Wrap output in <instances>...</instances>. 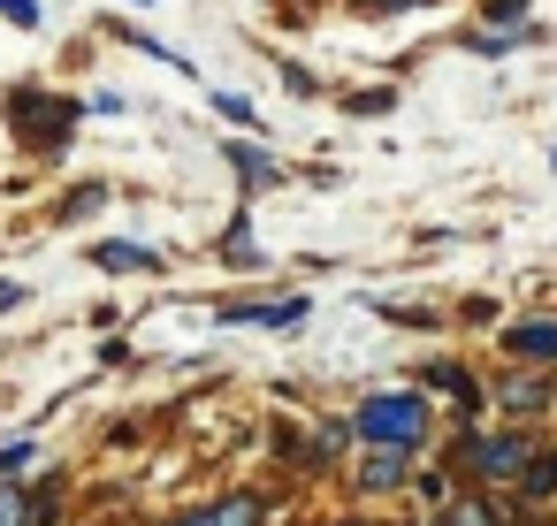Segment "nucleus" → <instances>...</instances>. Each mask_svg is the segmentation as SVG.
Instances as JSON below:
<instances>
[{
	"mask_svg": "<svg viewBox=\"0 0 557 526\" xmlns=\"http://www.w3.org/2000/svg\"><path fill=\"white\" fill-rule=\"evenodd\" d=\"M435 389H450V397H458V404H473V397H481V389H473V374H466V366H443V374H435Z\"/></svg>",
	"mask_w": 557,
	"mask_h": 526,
	"instance_id": "9",
	"label": "nucleus"
},
{
	"mask_svg": "<svg viewBox=\"0 0 557 526\" xmlns=\"http://www.w3.org/2000/svg\"><path fill=\"white\" fill-rule=\"evenodd\" d=\"M32 450H39V442H16L9 458H0V473H9V480H16V473H32Z\"/></svg>",
	"mask_w": 557,
	"mask_h": 526,
	"instance_id": "13",
	"label": "nucleus"
},
{
	"mask_svg": "<svg viewBox=\"0 0 557 526\" xmlns=\"http://www.w3.org/2000/svg\"><path fill=\"white\" fill-rule=\"evenodd\" d=\"M450 526H488V511H481V503H458V511H450Z\"/></svg>",
	"mask_w": 557,
	"mask_h": 526,
	"instance_id": "15",
	"label": "nucleus"
},
{
	"mask_svg": "<svg viewBox=\"0 0 557 526\" xmlns=\"http://www.w3.org/2000/svg\"><path fill=\"white\" fill-rule=\"evenodd\" d=\"M9 115H16V130H32L39 146H54V138H62V123H70V108H62V100H32V92H16V108H9Z\"/></svg>",
	"mask_w": 557,
	"mask_h": 526,
	"instance_id": "2",
	"label": "nucleus"
},
{
	"mask_svg": "<svg viewBox=\"0 0 557 526\" xmlns=\"http://www.w3.org/2000/svg\"><path fill=\"white\" fill-rule=\"evenodd\" d=\"M519 480H527V496H549V488H557V458H534Z\"/></svg>",
	"mask_w": 557,
	"mask_h": 526,
	"instance_id": "10",
	"label": "nucleus"
},
{
	"mask_svg": "<svg viewBox=\"0 0 557 526\" xmlns=\"http://www.w3.org/2000/svg\"><path fill=\"white\" fill-rule=\"evenodd\" d=\"M0 16H9L16 32H32V24H39V0H0Z\"/></svg>",
	"mask_w": 557,
	"mask_h": 526,
	"instance_id": "11",
	"label": "nucleus"
},
{
	"mask_svg": "<svg viewBox=\"0 0 557 526\" xmlns=\"http://www.w3.org/2000/svg\"><path fill=\"white\" fill-rule=\"evenodd\" d=\"M504 404H511V412H542V404H549V381H511Z\"/></svg>",
	"mask_w": 557,
	"mask_h": 526,
	"instance_id": "7",
	"label": "nucleus"
},
{
	"mask_svg": "<svg viewBox=\"0 0 557 526\" xmlns=\"http://www.w3.org/2000/svg\"><path fill=\"white\" fill-rule=\"evenodd\" d=\"M214 108H222L230 123H252V100H237V92H214Z\"/></svg>",
	"mask_w": 557,
	"mask_h": 526,
	"instance_id": "14",
	"label": "nucleus"
},
{
	"mask_svg": "<svg viewBox=\"0 0 557 526\" xmlns=\"http://www.w3.org/2000/svg\"><path fill=\"white\" fill-rule=\"evenodd\" d=\"M260 518V503L252 496H230V503H214V526H252Z\"/></svg>",
	"mask_w": 557,
	"mask_h": 526,
	"instance_id": "8",
	"label": "nucleus"
},
{
	"mask_svg": "<svg viewBox=\"0 0 557 526\" xmlns=\"http://www.w3.org/2000/svg\"><path fill=\"white\" fill-rule=\"evenodd\" d=\"M359 480H367V488H397V480H405V450H374V458L359 465Z\"/></svg>",
	"mask_w": 557,
	"mask_h": 526,
	"instance_id": "5",
	"label": "nucleus"
},
{
	"mask_svg": "<svg viewBox=\"0 0 557 526\" xmlns=\"http://www.w3.org/2000/svg\"><path fill=\"white\" fill-rule=\"evenodd\" d=\"M92 260H100V267H115V275H138V267H153V252H146V245H100Z\"/></svg>",
	"mask_w": 557,
	"mask_h": 526,
	"instance_id": "6",
	"label": "nucleus"
},
{
	"mask_svg": "<svg viewBox=\"0 0 557 526\" xmlns=\"http://www.w3.org/2000/svg\"><path fill=\"white\" fill-rule=\"evenodd\" d=\"M389 9H405V0H389Z\"/></svg>",
	"mask_w": 557,
	"mask_h": 526,
	"instance_id": "17",
	"label": "nucleus"
},
{
	"mask_svg": "<svg viewBox=\"0 0 557 526\" xmlns=\"http://www.w3.org/2000/svg\"><path fill=\"white\" fill-rule=\"evenodd\" d=\"M504 343H511V351H527V359H557V321H527V328H504Z\"/></svg>",
	"mask_w": 557,
	"mask_h": 526,
	"instance_id": "4",
	"label": "nucleus"
},
{
	"mask_svg": "<svg viewBox=\"0 0 557 526\" xmlns=\"http://www.w3.org/2000/svg\"><path fill=\"white\" fill-rule=\"evenodd\" d=\"M0 526H24V496H16L9 480H0Z\"/></svg>",
	"mask_w": 557,
	"mask_h": 526,
	"instance_id": "12",
	"label": "nucleus"
},
{
	"mask_svg": "<svg viewBox=\"0 0 557 526\" xmlns=\"http://www.w3.org/2000/svg\"><path fill=\"white\" fill-rule=\"evenodd\" d=\"M359 435L382 442V450H412L428 435V404L420 397H367L359 404Z\"/></svg>",
	"mask_w": 557,
	"mask_h": 526,
	"instance_id": "1",
	"label": "nucleus"
},
{
	"mask_svg": "<svg viewBox=\"0 0 557 526\" xmlns=\"http://www.w3.org/2000/svg\"><path fill=\"white\" fill-rule=\"evenodd\" d=\"M176 526H214V511H191V518H176Z\"/></svg>",
	"mask_w": 557,
	"mask_h": 526,
	"instance_id": "16",
	"label": "nucleus"
},
{
	"mask_svg": "<svg viewBox=\"0 0 557 526\" xmlns=\"http://www.w3.org/2000/svg\"><path fill=\"white\" fill-rule=\"evenodd\" d=\"M466 450H473V465H481L488 480H511V473H527V442H511V435H504V442H466Z\"/></svg>",
	"mask_w": 557,
	"mask_h": 526,
	"instance_id": "3",
	"label": "nucleus"
}]
</instances>
